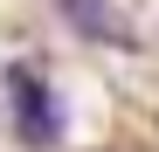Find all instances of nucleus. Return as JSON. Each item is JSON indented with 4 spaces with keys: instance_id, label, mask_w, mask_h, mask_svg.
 <instances>
[{
    "instance_id": "nucleus-1",
    "label": "nucleus",
    "mask_w": 159,
    "mask_h": 152,
    "mask_svg": "<svg viewBox=\"0 0 159 152\" xmlns=\"http://www.w3.org/2000/svg\"><path fill=\"white\" fill-rule=\"evenodd\" d=\"M7 97H14V118H21V132H28L35 145H48V138L62 132V124H56V97H48V83H42L28 62L7 69Z\"/></svg>"
}]
</instances>
